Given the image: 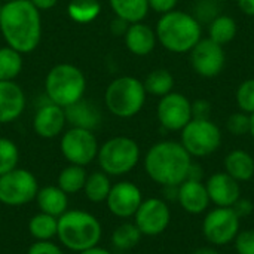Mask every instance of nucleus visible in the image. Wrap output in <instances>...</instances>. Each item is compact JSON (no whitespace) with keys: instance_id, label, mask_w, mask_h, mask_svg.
<instances>
[{"instance_id":"obj_51","label":"nucleus","mask_w":254,"mask_h":254,"mask_svg":"<svg viewBox=\"0 0 254 254\" xmlns=\"http://www.w3.org/2000/svg\"><path fill=\"white\" fill-rule=\"evenodd\" d=\"M213 1H217V3H220V1H222V0H213Z\"/></svg>"},{"instance_id":"obj_49","label":"nucleus","mask_w":254,"mask_h":254,"mask_svg":"<svg viewBox=\"0 0 254 254\" xmlns=\"http://www.w3.org/2000/svg\"><path fill=\"white\" fill-rule=\"evenodd\" d=\"M1 3H7V1H12V0H0Z\"/></svg>"},{"instance_id":"obj_22","label":"nucleus","mask_w":254,"mask_h":254,"mask_svg":"<svg viewBox=\"0 0 254 254\" xmlns=\"http://www.w3.org/2000/svg\"><path fill=\"white\" fill-rule=\"evenodd\" d=\"M34 201L37 202L39 211L54 217H60L68 210V195L57 185L39 188Z\"/></svg>"},{"instance_id":"obj_17","label":"nucleus","mask_w":254,"mask_h":254,"mask_svg":"<svg viewBox=\"0 0 254 254\" xmlns=\"http://www.w3.org/2000/svg\"><path fill=\"white\" fill-rule=\"evenodd\" d=\"M205 188L210 196V201L216 207L231 208L241 198V185L228 173H214L207 182Z\"/></svg>"},{"instance_id":"obj_40","label":"nucleus","mask_w":254,"mask_h":254,"mask_svg":"<svg viewBox=\"0 0 254 254\" xmlns=\"http://www.w3.org/2000/svg\"><path fill=\"white\" fill-rule=\"evenodd\" d=\"M149 3V9L159 13V15H164L167 12H171L176 9L179 0H147Z\"/></svg>"},{"instance_id":"obj_37","label":"nucleus","mask_w":254,"mask_h":254,"mask_svg":"<svg viewBox=\"0 0 254 254\" xmlns=\"http://www.w3.org/2000/svg\"><path fill=\"white\" fill-rule=\"evenodd\" d=\"M237 254H254V229H243L234 240Z\"/></svg>"},{"instance_id":"obj_30","label":"nucleus","mask_w":254,"mask_h":254,"mask_svg":"<svg viewBox=\"0 0 254 254\" xmlns=\"http://www.w3.org/2000/svg\"><path fill=\"white\" fill-rule=\"evenodd\" d=\"M141 238H143L141 232L138 231L135 223L131 222L121 223L112 232V244L119 252H128L135 249L140 244Z\"/></svg>"},{"instance_id":"obj_19","label":"nucleus","mask_w":254,"mask_h":254,"mask_svg":"<svg viewBox=\"0 0 254 254\" xmlns=\"http://www.w3.org/2000/svg\"><path fill=\"white\" fill-rule=\"evenodd\" d=\"M177 202L186 213L193 216L207 213L211 204L205 183L199 180H189V179H186L182 185H179Z\"/></svg>"},{"instance_id":"obj_16","label":"nucleus","mask_w":254,"mask_h":254,"mask_svg":"<svg viewBox=\"0 0 254 254\" xmlns=\"http://www.w3.org/2000/svg\"><path fill=\"white\" fill-rule=\"evenodd\" d=\"M65 125L67 119L64 107H60L51 101L42 104L33 116V131L40 138L51 140L60 137L64 132Z\"/></svg>"},{"instance_id":"obj_50","label":"nucleus","mask_w":254,"mask_h":254,"mask_svg":"<svg viewBox=\"0 0 254 254\" xmlns=\"http://www.w3.org/2000/svg\"><path fill=\"white\" fill-rule=\"evenodd\" d=\"M1 7H3V3L0 1V12H1Z\"/></svg>"},{"instance_id":"obj_9","label":"nucleus","mask_w":254,"mask_h":254,"mask_svg":"<svg viewBox=\"0 0 254 254\" xmlns=\"http://www.w3.org/2000/svg\"><path fill=\"white\" fill-rule=\"evenodd\" d=\"M39 183L36 176L25 168H15L0 176V204L21 207L36 199Z\"/></svg>"},{"instance_id":"obj_27","label":"nucleus","mask_w":254,"mask_h":254,"mask_svg":"<svg viewBox=\"0 0 254 254\" xmlns=\"http://www.w3.org/2000/svg\"><path fill=\"white\" fill-rule=\"evenodd\" d=\"M58 217L39 211L28 220V232L34 241H52L57 237Z\"/></svg>"},{"instance_id":"obj_28","label":"nucleus","mask_w":254,"mask_h":254,"mask_svg":"<svg viewBox=\"0 0 254 254\" xmlns=\"http://www.w3.org/2000/svg\"><path fill=\"white\" fill-rule=\"evenodd\" d=\"M238 33L237 21L225 13H220L208 24V39L219 45H228L231 43Z\"/></svg>"},{"instance_id":"obj_21","label":"nucleus","mask_w":254,"mask_h":254,"mask_svg":"<svg viewBox=\"0 0 254 254\" xmlns=\"http://www.w3.org/2000/svg\"><path fill=\"white\" fill-rule=\"evenodd\" d=\"M64 110H65L67 124H70V127L94 131L101 124V112H100V109L95 104H92L91 101L85 100V98H82L77 103L65 107Z\"/></svg>"},{"instance_id":"obj_11","label":"nucleus","mask_w":254,"mask_h":254,"mask_svg":"<svg viewBox=\"0 0 254 254\" xmlns=\"http://www.w3.org/2000/svg\"><path fill=\"white\" fill-rule=\"evenodd\" d=\"M240 231L241 219L232 207H216L210 210L202 220V235L214 247H223L234 243Z\"/></svg>"},{"instance_id":"obj_10","label":"nucleus","mask_w":254,"mask_h":254,"mask_svg":"<svg viewBox=\"0 0 254 254\" xmlns=\"http://www.w3.org/2000/svg\"><path fill=\"white\" fill-rule=\"evenodd\" d=\"M98 149L100 144L94 131L70 127L61 134L60 150L68 164L86 167L97 159Z\"/></svg>"},{"instance_id":"obj_35","label":"nucleus","mask_w":254,"mask_h":254,"mask_svg":"<svg viewBox=\"0 0 254 254\" xmlns=\"http://www.w3.org/2000/svg\"><path fill=\"white\" fill-rule=\"evenodd\" d=\"M235 100L240 112H244L247 115L254 113V77L240 83L235 94Z\"/></svg>"},{"instance_id":"obj_47","label":"nucleus","mask_w":254,"mask_h":254,"mask_svg":"<svg viewBox=\"0 0 254 254\" xmlns=\"http://www.w3.org/2000/svg\"><path fill=\"white\" fill-rule=\"evenodd\" d=\"M192 254H220L214 247H199V249H196L195 252Z\"/></svg>"},{"instance_id":"obj_3","label":"nucleus","mask_w":254,"mask_h":254,"mask_svg":"<svg viewBox=\"0 0 254 254\" xmlns=\"http://www.w3.org/2000/svg\"><path fill=\"white\" fill-rule=\"evenodd\" d=\"M158 43L171 54H189L202 39V25L189 12L171 10L156 22L155 27Z\"/></svg>"},{"instance_id":"obj_5","label":"nucleus","mask_w":254,"mask_h":254,"mask_svg":"<svg viewBox=\"0 0 254 254\" xmlns=\"http://www.w3.org/2000/svg\"><path fill=\"white\" fill-rule=\"evenodd\" d=\"M86 77L83 71L70 63L54 65L45 77V94L48 100L60 107H68L83 98Z\"/></svg>"},{"instance_id":"obj_18","label":"nucleus","mask_w":254,"mask_h":254,"mask_svg":"<svg viewBox=\"0 0 254 254\" xmlns=\"http://www.w3.org/2000/svg\"><path fill=\"white\" fill-rule=\"evenodd\" d=\"M25 92L15 80H0V124L15 122L25 110Z\"/></svg>"},{"instance_id":"obj_25","label":"nucleus","mask_w":254,"mask_h":254,"mask_svg":"<svg viewBox=\"0 0 254 254\" xmlns=\"http://www.w3.org/2000/svg\"><path fill=\"white\" fill-rule=\"evenodd\" d=\"M86 177H88V173L85 167L68 164L60 171L58 179H57V186L61 190H64L67 195H74L83 190Z\"/></svg>"},{"instance_id":"obj_15","label":"nucleus","mask_w":254,"mask_h":254,"mask_svg":"<svg viewBox=\"0 0 254 254\" xmlns=\"http://www.w3.org/2000/svg\"><path fill=\"white\" fill-rule=\"evenodd\" d=\"M141 202H143L141 189L135 183L128 180H122L112 185V189L106 199V205L109 211L118 219L134 217Z\"/></svg>"},{"instance_id":"obj_12","label":"nucleus","mask_w":254,"mask_h":254,"mask_svg":"<svg viewBox=\"0 0 254 254\" xmlns=\"http://www.w3.org/2000/svg\"><path fill=\"white\" fill-rule=\"evenodd\" d=\"M189 63L192 70L205 79L219 76L226 64V52L222 45L211 39H201L189 52Z\"/></svg>"},{"instance_id":"obj_23","label":"nucleus","mask_w":254,"mask_h":254,"mask_svg":"<svg viewBox=\"0 0 254 254\" xmlns=\"http://www.w3.org/2000/svg\"><path fill=\"white\" fill-rule=\"evenodd\" d=\"M225 173L237 182H250L254 177V158L244 149L231 150L225 158Z\"/></svg>"},{"instance_id":"obj_33","label":"nucleus","mask_w":254,"mask_h":254,"mask_svg":"<svg viewBox=\"0 0 254 254\" xmlns=\"http://www.w3.org/2000/svg\"><path fill=\"white\" fill-rule=\"evenodd\" d=\"M19 162V149L13 140L0 137V176L15 170Z\"/></svg>"},{"instance_id":"obj_24","label":"nucleus","mask_w":254,"mask_h":254,"mask_svg":"<svg viewBox=\"0 0 254 254\" xmlns=\"http://www.w3.org/2000/svg\"><path fill=\"white\" fill-rule=\"evenodd\" d=\"M109 4L115 16L128 24L141 22L150 10L147 0H109Z\"/></svg>"},{"instance_id":"obj_46","label":"nucleus","mask_w":254,"mask_h":254,"mask_svg":"<svg viewBox=\"0 0 254 254\" xmlns=\"http://www.w3.org/2000/svg\"><path fill=\"white\" fill-rule=\"evenodd\" d=\"M77 254H113L112 252H109L107 249H103V247H100V246H95V247H91V249H88V250H85V252H80V253Z\"/></svg>"},{"instance_id":"obj_31","label":"nucleus","mask_w":254,"mask_h":254,"mask_svg":"<svg viewBox=\"0 0 254 254\" xmlns=\"http://www.w3.org/2000/svg\"><path fill=\"white\" fill-rule=\"evenodd\" d=\"M24 67L22 54L10 46L0 48V80H15Z\"/></svg>"},{"instance_id":"obj_42","label":"nucleus","mask_w":254,"mask_h":254,"mask_svg":"<svg viewBox=\"0 0 254 254\" xmlns=\"http://www.w3.org/2000/svg\"><path fill=\"white\" fill-rule=\"evenodd\" d=\"M128 25H129V24H128L127 21H124V19L115 16V19H113L112 24H110V30H112V33H113L115 36H124V34L127 33V30H128Z\"/></svg>"},{"instance_id":"obj_32","label":"nucleus","mask_w":254,"mask_h":254,"mask_svg":"<svg viewBox=\"0 0 254 254\" xmlns=\"http://www.w3.org/2000/svg\"><path fill=\"white\" fill-rule=\"evenodd\" d=\"M101 12L100 0H70L67 4L68 16L77 24H88L98 18Z\"/></svg>"},{"instance_id":"obj_2","label":"nucleus","mask_w":254,"mask_h":254,"mask_svg":"<svg viewBox=\"0 0 254 254\" xmlns=\"http://www.w3.org/2000/svg\"><path fill=\"white\" fill-rule=\"evenodd\" d=\"M143 164L147 177L156 185L179 186L188 179L192 156L180 141L162 140L146 152Z\"/></svg>"},{"instance_id":"obj_7","label":"nucleus","mask_w":254,"mask_h":254,"mask_svg":"<svg viewBox=\"0 0 254 254\" xmlns=\"http://www.w3.org/2000/svg\"><path fill=\"white\" fill-rule=\"evenodd\" d=\"M141 150L138 143L127 135H116L106 140L97 155L100 170L109 177L129 174L140 162Z\"/></svg>"},{"instance_id":"obj_6","label":"nucleus","mask_w":254,"mask_h":254,"mask_svg":"<svg viewBox=\"0 0 254 254\" xmlns=\"http://www.w3.org/2000/svg\"><path fill=\"white\" fill-rule=\"evenodd\" d=\"M147 92L140 79L134 76H119L113 79L104 92L107 110L121 119H129L141 112Z\"/></svg>"},{"instance_id":"obj_48","label":"nucleus","mask_w":254,"mask_h":254,"mask_svg":"<svg viewBox=\"0 0 254 254\" xmlns=\"http://www.w3.org/2000/svg\"><path fill=\"white\" fill-rule=\"evenodd\" d=\"M250 135L253 137L254 140V113L250 115Z\"/></svg>"},{"instance_id":"obj_20","label":"nucleus","mask_w":254,"mask_h":254,"mask_svg":"<svg viewBox=\"0 0 254 254\" xmlns=\"http://www.w3.org/2000/svg\"><path fill=\"white\" fill-rule=\"evenodd\" d=\"M124 42L127 49L135 57H146L152 54L156 48L158 39L155 30L141 22H134L128 25L127 33L124 34Z\"/></svg>"},{"instance_id":"obj_8","label":"nucleus","mask_w":254,"mask_h":254,"mask_svg":"<svg viewBox=\"0 0 254 254\" xmlns=\"http://www.w3.org/2000/svg\"><path fill=\"white\" fill-rule=\"evenodd\" d=\"M180 143L192 158H207L222 146V131L211 119H192L180 131Z\"/></svg>"},{"instance_id":"obj_34","label":"nucleus","mask_w":254,"mask_h":254,"mask_svg":"<svg viewBox=\"0 0 254 254\" xmlns=\"http://www.w3.org/2000/svg\"><path fill=\"white\" fill-rule=\"evenodd\" d=\"M192 16L202 25L210 24L216 16L220 15L219 3L213 0H196L192 6Z\"/></svg>"},{"instance_id":"obj_44","label":"nucleus","mask_w":254,"mask_h":254,"mask_svg":"<svg viewBox=\"0 0 254 254\" xmlns=\"http://www.w3.org/2000/svg\"><path fill=\"white\" fill-rule=\"evenodd\" d=\"M237 4L244 15L254 16V0H237Z\"/></svg>"},{"instance_id":"obj_39","label":"nucleus","mask_w":254,"mask_h":254,"mask_svg":"<svg viewBox=\"0 0 254 254\" xmlns=\"http://www.w3.org/2000/svg\"><path fill=\"white\" fill-rule=\"evenodd\" d=\"M211 104L204 98L192 101V119H210Z\"/></svg>"},{"instance_id":"obj_43","label":"nucleus","mask_w":254,"mask_h":254,"mask_svg":"<svg viewBox=\"0 0 254 254\" xmlns=\"http://www.w3.org/2000/svg\"><path fill=\"white\" fill-rule=\"evenodd\" d=\"M188 179L189 180H199V182H202V179H204V170H202V167L199 164H195L192 161V164L189 167Z\"/></svg>"},{"instance_id":"obj_41","label":"nucleus","mask_w":254,"mask_h":254,"mask_svg":"<svg viewBox=\"0 0 254 254\" xmlns=\"http://www.w3.org/2000/svg\"><path fill=\"white\" fill-rule=\"evenodd\" d=\"M232 210L237 213V216H238L240 219H243V217H249V216L253 213L254 205L250 199H247V198H243V196H241V198L234 204Z\"/></svg>"},{"instance_id":"obj_38","label":"nucleus","mask_w":254,"mask_h":254,"mask_svg":"<svg viewBox=\"0 0 254 254\" xmlns=\"http://www.w3.org/2000/svg\"><path fill=\"white\" fill-rule=\"evenodd\" d=\"M27 254H64L63 249L52 241H34Z\"/></svg>"},{"instance_id":"obj_13","label":"nucleus","mask_w":254,"mask_h":254,"mask_svg":"<svg viewBox=\"0 0 254 254\" xmlns=\"http://www.w3.org/2000/svg\"><path fill=\"white\" fill-rule=\"evenodd\" d=\"M134 223L143 237H158L164 234L171 223V210L167 201L162 198L143 199L134 214Z\"/></svg>"},{"instance_id":"obj_4","label":"nucleus","mask_w":254,"mask_h":254,"mask_svg":"<svg viewBox=\"0 0 254 254\" xmlns=\"http://www.w3.org/2000/svg\"><path fill=\"white\" fill-rule=\"evenodd\" d=\"M103 226L100 220L89 211L67 210L58 217L57 238L63 247L74 253L85 252L100 244Z\"/></svg>"},{"instance_id":"obj_36","label":"nucleus","mask_w":254,"mask_h":254,"mask_svg":"<svg viewBox=\"0 0 254 254\" xmlns=\"http://www.w3.org/2000/svg\"><path fill=\"white\" fill-rule=\"evenodd\" d=\"M226 129L237 137L250 134V115L244 112H237L232 113L226 119Z\"/></svg>"},{"instance_id":"obj_45","label":"nucleus","mask_w":254,"mask_h":254,"mask_svg":"<svg viewBox=\"0 0 254 254\" xmlns=\"http://www.w3.org/2000/svg\"><path fill=\"white\" fill-rule=\"evenodd\" d=\"M34 7H37L40 12L42 10H49V9H52L57 3H58V0H28Z\"/></svg>"},{"instance_id":"obj_26","label":"nucleus","mask_w":254,"mask_h":254,"mask_svg":"<svg viewBox=\"0 0 254 254\" xmlns=\"http://www.w3.org/2000/svg\"><path fill=\"white\" fill-rule=\"evenodd\" d=\"M110 189H112L110 177L106 173H103L101 170H98V171L88 174L82 192L85 193V196L89 202L100 204V202H106Z\"/></svg>"},{"instance_id":"obj_1","label":"nucleus","mask_w":254,"mask_h":254,"mask_svg":"<svg viewBox=\"0 0 254 254\" xmlns=\"http://www.w3.org/2000/svg\"><path fill=\"white\" fill-rule=\"evenodd\" d=\"M0 33L6 45L22 55L36 51L42 39L40 10L28 0L3 3L0 12Z\"/></svg>"},{"instance_id":"obj_29","label":"nucleus","mask_w":254,"mask_h":254,"mask_svg":"<svg viewBox=\"0 0 254 254\" xmlns=\"http://www.w3.org/2000/svg\"><path fill=\"white\" fill-rule=\"evenodd\" d=\"M143 85L149 95L161 98V97L173 92L174 76L167 68H155L146 76V79L143 80Z\"/></svg>"},{"instance_id":"obj_14","label":"nucleus","mask_w":254,"mask_h":254,"mask_svg":"<svg viewBox=\"0 0 254 254\" xmlns=\"http://www.w3.org/2000/svg\"><path fill=\"white\" fill-rule=\"evenodd\" d=\"M156 116L167 131H182L192 121V101L182 92H170L159 98Z\"/></svg>"}]
</instances>
